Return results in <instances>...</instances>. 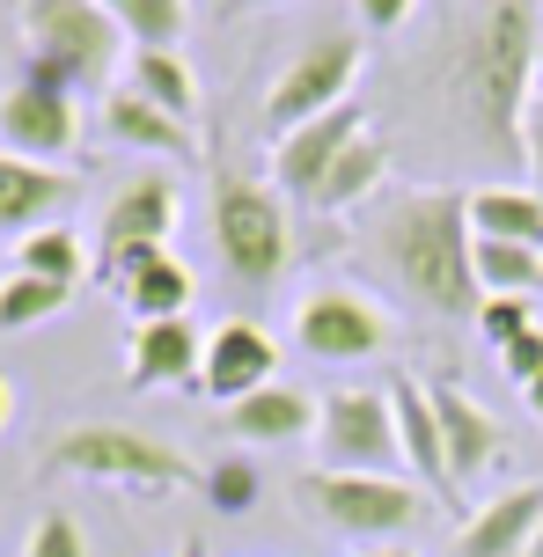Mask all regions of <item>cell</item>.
I'll return each instance as SVG.
<instances>
[{"mask_svg":"<svg viewBox=\"0 0 543 557\" xmlns=\"http://www.w3.org/2000/svg\"><path fill=\"white\" fill-rule=\"evenodd\" d=\"M470 243L478 235H470L462 191H397L368 227V250L390 272V286L411 294L427 315H456V323H478V308H485Z\"/></svg>","mask_w":543,"mask_h":557,"instance_id":"1","label":"cell"},{"mask_svg":"<svg viewBox=\"0 0 543 557\" xmlns=\"http://www.w3.org/2000/svg\"><path fill=\"white\" fill-rule=\"evenodd\" d=\"M448 96L470 133H485L499 154H521V117L536 96V0H478L456 37Z\"/></svg>","mask_w":543,"mask_h":557,"instance_id":"2","label":"cell"},{"mask_svg":"<svg viewBox=\"0 0 543 557\" xmlns=\"http://www.w3.org/2000/svg\"><path fill=\"white\" fill-rule=\"evenodd\" d=\"M15 29H23V82L88 96L103 88L125 59V29L111 23L103 0H15Z\"/></svg>","mask_w":543,"mask_h":557,"instance_id":"3","label":"cell"},{"mask_svg":"<svg viewBox=\"0 0 543 557\" xmlns=\"http://www.w3.org/2000/svg\"><path fill=\"white\" fill-rule=\"evenodd\" d=\"M294 499L316 513V529L338 535V543H360V550H382L397 543L404 529H419L427 513V492L404 484V476H345V470H301L294 476Z\"/></svg>","mask_w":543,"mask_h":557,"instance_id":"4","label":"cell"},{"mask_svg":"<svg viewBox=\"0 0 543 557\" xmlns=\"http://www.w3.org/2000/svg\"><path fill=\"white\" fill-rule=\"evenodd\" d=\"M213 250L229 264L235 286H280L294 264V221H286V198L258 176H213Z\"/></svg>","mask_w":543,"mask_h":557,"instance_id":"5","label":"cell"},{"mask_svg":"<svg viewBox=\"0 0 543 557\" xmlns=\"http://www.w3.org/2000/svg\"><path fill=\"white\" fill-rule=\"evenodd\" d=\"M37 470L45 476H96V484H133V492H176V484L199 476L170 441L133 433V425H82V433H59Z\"/></svg>","mask_w":543,"mask_h":557,"instance_id":"6","label":"cell"},{"mask_svg":"<svg viewBox=\"0 0 543 557\" xmlns=\"http://www.w3.org/2000/svg\"><path fill=\"white\" fill-rule=\"evenodd\" d=\"M316 455L323 470L345 476H397L404 447H397V411L390 389H331L316 411Z\"/></svg>","mask_w":543,"mask_h":557,"instance_id":"7","label":"cell"},{"mask_svg":"<svg viewBox=\"0 0 543 557\" xmlns=\"http://www.w3.org/2000/svg\"><path fill=\"white\" fill-rule=\"evenodd\" d=\"M390 337H397V323L382 315V301L374 294H360V286H309L301 301H294V345L309 352V360H382L390 352Z\"/></svg>","mask_w":543,"mask_h":557,"instance_id":"8","label":"cell"},{"mask_svg":"<svg viewBox=\"0 0 543 557\" xmlns=\"http://www.w3.org/2000/svg\"><path fill=\"white\" fill-rule=\"evenodd\" d=\"M176 227V184L170 176H133L125 191H111L103 221H96V278H133L140 264L170 257Z\"/></svg>","mask_w":543,"mask_h":557,"instance_id":"9","label":"cell"},{"mask_svg":"<svg viewBox=\"0 0 543 557\" xmlns=\"http://www.w3.org/2000/svg\"><path fill=\"white\" fill-rule=\"evenodd\" d=\"M360 37H316L309 52L286 66L280 82H272V96H264V117H272V133H294V125H309V117L338 111V103H353V82H360Z\"/></svg>","mask_w":543,"mask_h":557,"instance_id":"10","label":"cell"},{"mask_svg":"<svg viewBox=\"0 0 543 557\" xmlns=\"http://www.w3.org/2000/svg\"><path fill=\"white\" fill-rule=\"evenodd\" d=\"M82 147V96L45 82H15L0 88V154H23V162L59 169Z\"/></svg>","mask_w":543,"mask_h":557,"instance_id":"11","label":"cell"},{"mask_svg":"<svg viewBox=\"0 0 543 557\" xmlns=\"http://www.w3.org/2000/svg\"><path fill=\"white\" fill-rule=\"evenodd\" d=\"M360 133H368V111H360V103H338V111H323V117H309V125L280 133V139H272V184H280L286 198L316 206L323 176L338 169V154H345Z\"/></svg>","mask_w":543,"mask_h":557,"instance_id":"12","label":"cell"},{"mask_svg":"<svg viewBox=\"0 0 543 557\" xmlns=\"http://www.w3.org/2000/svg\"><path fill=\"white\" fill-rule=\"evenodd\" d=\"M272 367H280V345H272V331H258V323H243V315H229V323H213L206 331V367H199V389L229 411V404H243V396H258L264 382H272Z\"/></svg>","mask_w":543,"mask_h":557,"instance_id":"13","label":"cell"},{"mask_svg":"<svg viewBox=\"0 0 543 557\" xmlns=\"http://www.w3.org/2000/svg\"><path fill=\"white\" fill-rule=\"evenodd\" d=\"M390 411H397L404 470H419V492L441 506H462L456 476H448V447H441V418H433V389L419 374H390Z\"/></svg>","mask_w":543,"mask_h":557,"instance_id":"14","label":"cell"},{"mask_svg":"<svg viewBox=\"0 0 543 557\" xmlns=\"http://www.w3.org/2000/svg\"><path fill=\"white\" fill-rule=\"evenodd\" d=\"M427 389H433V418H441V447H448V476H456V492H462L470 476H485L499 462V425L456 382H427Z\"/></svg>","mask_w":543,"mask_h":557,"instance_id":"15","label":"cell"},{"mask_svg":"<svg viewBox=\"0 0 543 557\" xmlns=\"http://www.w3.org/2000/svg\"><path fill=\"white\" fill-rule=\"evenodd\" d=\"M536 529H543V484H515V492H499L492 506L462 513L456 557H521L536 543Z\"/></svg>","mask_w":543,"mask_h":557,"instance_id":"16","label":"cell"},{"mask_svg":"<svg viewBox=\"0 0 543 557\" xmlns=\"http://www.w3.org/2000/svg\"><path fill=\"white\" fill-rule=\"evenodd\" d=\"M74 198V176L66 169H45V162H23V154H0V235H37L52 227Z\"/></svg>","mask_w":543,"mask_h":557,"instance_id":"17","label":"cell"},{"mask_svg":"<svg viewBox=\"0 0 543 557\" xmlns=\"http://www.w3.org/2000/svg\"><path fill=\"white\" fill-rule=\"evenodd\" d=\"M206 367V337L192 331V315L176 323H140L133 352H125V382L133 389H176V382H199Z\"/></svg>","mask_w":543,"mask_h":557,"instance_id":"18","label":"cell"},{"mask_svg":"<svg viewBox=\"0 0 543 557\" xmlns=\"http://www.w3.org/2000/svg\"><path fill=\"white\" fill-rule=\"evenodd\" d=\"M103 139L140 147V154H162V162H199V133H192L184 117L155 111L140 88H111V96H103Z\"/></svg>","mask_w":543,"mask_h":557,"instance_id":"19","label":"cell"},{"mask_svg":"<svg viewBox=\"0 0 543 557\" xmlns=\"http://www.w3.org/2000/svg\"><path fill=\"white\" fill-rule=\"evenodd\" d=\"M316 411H323L316 396L264 382L258 396L229 404V411H221V425H229V441H235V447H286V441H301V433H316Z\"/></svg>","mask_w":543,"mask_h":557,"instance_id":"20","label":"cell"},{"mask_svg":"<svg viewBox=\"0 0 543 557\" xmlns=\"http://www.w3.org/2000/svg\"><path fill=\"white\" fill-rule=\"evenodd\" d=\"M192 294H199V278L184 257H155L133 278H118V301L133 323H176V315H192Z\"/></svg>","mask_w":543,"mask_h":557,"instance_id":"21","label":"cell"},{"mask_svg":"<svg viewBox=\"0 0 543 557\" xmlns=\"http://www.w3.org/2000/svg\"><path fill=\"white\" fill-rule=\"evenodd\" d=\"M470 235H485V243H521V250H543V191H515V184L470 191Z\"/></svg>","mask_w":543,"mask_h":557,"instance_id":"22","label":"cell"},{"mask_svg":"<svg viewBox=\"0 0 543 557\" xmlns=\"http://www.w3.org/2000/svg\"><path fill=\"white\" fill-rule=\"evenodd\" d=\"M125 88H140L155 111H170V117H199V74H192V59H184V45L176 52H133V82Z\"/></svg>","mask_w":543,"mask_h":557,"instance_id":"23","label":"cell"},{"mask_svg":"<svg viewBox=\"0 0 543 557\" xmlns=\"http://www.w3.org/2000/svg\"><path fill=\"white\" fill-rule=\"evenodd\" d=\"M15 272L52 278V286H82V278L96 272V257H88V243L66 221H52V227H37V235H23V243H15Z\"/></svg>","mask_w":543,"mask_h":557,"instance_id":"24","label":"cell"},{"mask_svg":"<svg viewBox=\"0 0 543 557\" xmlns=\"http://www.w3.org/2000/svg\"><path fill=\"white\" fill-rule=\"evenodd\" d=\"M382 176H390V147H382L374 133H360V139H353V147L338 154V169L323 176V191H316V213H353V206H360V198H368Z\"/></svg>","mask_w":543,"mask_h":557,"instance_id":"25","label":"cell"},{"mask_svg":"<svg viewBox=\"0 0 543 557\" xmlns=\"http://www.w3.org/2000/svg\"><path fill=\"white\" fill-rule=\"evenodd\" d=\"M103 8L133 37V52H176L192 29V0H103Z\"/></svg>","mask_w":543,"mask_h":557,"instance_id":"26","label":"cell"},{"mask_svg":"<svg viewBox=\"0 0 543 557\" xmlns=\"http://www.w3.org/2000/svg\"><path fill=\"white\" fill-rule=\"evenodd\" d=\"M470 264H478V286L485 294H515V301H529L543 286V250H521V243H470Z\"/></svg>","mask_w":543,"mask_h":557,"instance_id":"27","label":"cell"},{"mask_svg":"<svg viewBox=\"0 0 543 557\" xmlns=\"http://www.w3.org/2000/svg\"><path fill=\"white\" fill-rule=\"evenodd\" d=\"M66 301H74V286H52V278L8 272V278H0V337H8V331H29V323H52Z\"/></svg>","mask_w":543,"mask_h":557,"instance_id":"28","label":"cell"},{"mask_svg":"<svg viewBox=\"0 0 543 557\" xmlns=\"http://www.w3.org/2000/svg\"><path fill=\"white\" fill-rule=\"evenodd\" d=\"M199 492L213 499V513H250L258 492H264V476H258V462H250L243 447H229V455H213V462L199 470Z\"/></svg>","mask_w":543,"mask_h":557,"instance_id":"29","label":"cell"},{"mask_svg":"<svg viewBox=\"0 0 543 557\" xmlns=\"http://www.w3.org/2000/svg\"><path fill=\"white\" fill-rule=\"evenodd\" d=\"M529 323H536V308L515 301V294H485V308H478V337H485L492 352H507V345H515Z\"/></svg>","mask_w":543,"mask_h":557,"instance_id":"30","label":"cell"},{"mask_svg":"<svg viewBox=\"0 0 543 557\" xmlns=\"http://www.w3.org/2000/svg\"><path fill=\"white\" fill-rule=\"evenodd\" d=\"M23 557H88V535H82V521L74 513H37V529H29V550Z\"/></svg>","mask_w":543,"mask_h":557,"instance_id":"31","label":"cell"},{"mask_svg":"<svg viewBox=\"0 0 543 557\" xmlns=\"http://www.w3.org/2000/svg\"><path fill=\"white\" fill-rule=\"evenodd\" d=\"M499 367H507V382H515V389H529V382L543 374V323H529V331L499 352Z\"/></svg>","mask_w":543,"mask_h":557,"instance_id":"32","label":"cell"},{"mask_svg":"<svg viewBox=\"0 0 543 557\" xmlns=\"http://www.w3.org/2000/svg\"><path fill=\"white\" fill-rule=\"evenodd\" d=\"M353 8H360V29H404L419 0H353Z\"/></svg>","mask_w":543,"mask_h":557,"instance_id":"33","label":"cell"},{"mask_svg":"<svg viewBox=\"0 0 543 557\" xmlns=\"http://www.w3.org/2000/svg\"><path fill=\"white\" fill-rule=\"evenodd\" d=\"M521 162H536V176H543V88L529 96V117H521Z\"/></svg>","mask_w":543,"mask_h":557,"instance_id":"34","label":"cell"},{"mask_svg":"<svg viewBox=\"0 0 543 557\" xmlns=\"http://www.w3.org/2000/svg\"><path fill=\"white\" fill-rule=\"evenodd\" d=\"M521 396H529V411H536V425H543V374H536V382H529Z\"/></svg>","mask_w":543,"mask_h":557,"instance_id":"35","label":"cell"},{"mask_svg":"<svg viewBox=\"0 0 543 557\" xmlns=\"http://www.w3.org/2000/svg\"><path fill=\"white\" fill-rule=\"evenodd\" d=\"M8 411H15V389L0 382V433H8Z\"/></svg>","mask_w":543,"mask_h":557,"instance_id":"36","label":"cell"},{"mask_svg":"<svg viewBox=\"0 0 543 557\" xmlns=\"http://www.w3.org/2000/svg\"><path fill=\"white\" fill-rule=\"evenodd\" d=\"M353 557H411L404 543H382V550H353Z\"/></svg>","mask_w":543,"mask_h":557,"instance_id":"37","label":"cell"},{"mask_svg":"<svg viewBox=\"0 0 543 557\" xmlns=\"http://www.w3.org/2000/svg\"><path fill=\"white\" fill-rule=\"evenodd\" d=\"M235 8H286V0H235Z\"/></svg>","mask_w":543,"mask_h":557,"instance_id":"38","label":"cell"},{"mask_svg":"<svg viewBox=\"0 0 543 557\" xmlns=\"http://www.w3.org/2000/svg\"><path fill=\"white\" fill-rule=\"evenodd\" d=\"M521 557H543V529H536V543H529V550H521Z\"/></svg>","mask_w":543,"mask_h":557,"instance_id":"39","label":"cell"},{"mask_svg":"<svg viewBox=\"0 0 543 557\" xmlns=\"http://www.w3.org/2000/svg\"><path fill=\"white\" fill-rule=\"evenodd\" d=\"M176 557H206V550H199V543H184V550H176Z\"/></svg>","mask_w":543,"mask_h":557,"instance_id":"40","label":"cell"}]
</instances>
